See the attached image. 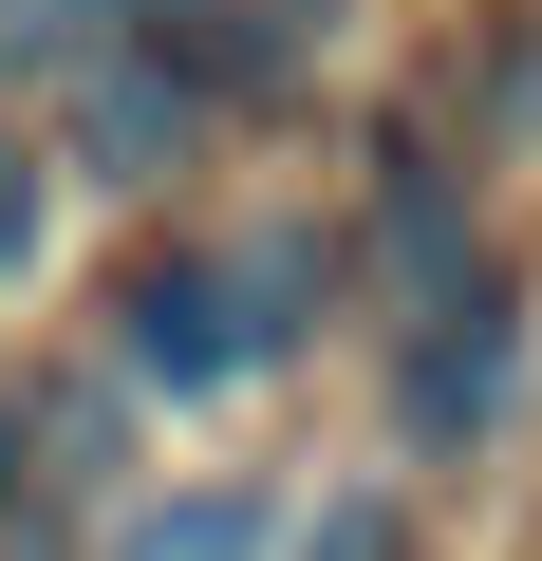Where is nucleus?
Listing matches in <instances>:
<instances>
[{
  "label": "nucleus",
  "instance_id": "1",
  "mask_svg": "<svg viewBox=\"0 0 542 561\" xmlns=\"http://www.w3.org/2000/svg\"><path fill=\"white\" fill-rule=\"evenodd\" d=\"M300 280H319L300 243H169V262L131 280V375H150V393H243L262 356L300 337V319H281Z\"/></svg>",
  "mask_w": 542,
  "mask_h": 561
},
{
  "label": "nucleus",
  "instance_id": "2",
  "mask_svg": "<svg viewBox=\"0 0 542 561\" xmlns=\"http://www.w3.org/2000/svg\"><path fill=\"white\" fill-rule=\"evenodd\" d=\"M486 412H505V300L468 280V300H430V337H412V375H393V431L449 449V431H486Z\"/></svg>",
  "mask_w": 542,
  "mask_h": 561
},
{
  "label": "nucleus",
  "instance_id": "3",
  "mask_svg": "<svg viewBox=\"0 0 542 561\" xmlns=\"http://www.w3.org/2000/svg\"><path fill=\"white\" fill-rule=\"evenodd\" d=\"M113 561H281V524H262L243 486H187V505H169V524H131Z\"/></svg>",
  "mask_w": 542,
  "mask_h": 561
},
{
  "label": "nucleus",
  "instance_id": "4",
  "mask_svg": "<svg viewBox=\"0 0 542 561\" xmlns=\"http://www.w3.org/2000/svg\"><path fill=\"white\" fill-rule=\"evenodd\" d=\"M38 243H57V150L0 131V280H38Z\"/></svg>",
  "mask_w": 542,
  "mask_h": 561
},
{
  "label": "nucleus",
  "instance_id": "5",
  "mask_svg": "<svg viewBox=\"0 0 542 561\" xmlns=\"http://www.w3.org/2000/svg\"><path fill=\"white\" fill-rule=\"evenodd\" d=\"M300 561H393V505H319V524H300Z\"/></svg>",
  "mask_w": 542,
  "mask_h": 561
},
{
  "label": "nucleus",
  "instance_id": "6",
  "mask_svg": "<svg viewBox=\"0 0 542 561\" xmlns=\"http://www.w3.org/2000/svg\"><path fill=\"white\" fill-rule=\"evenodd\" d=\"M0 486H20V393H0Z\"/></svg>",
  "mask_w": 542,
  "mask_h": 561
}]
</instances>
